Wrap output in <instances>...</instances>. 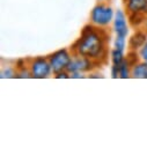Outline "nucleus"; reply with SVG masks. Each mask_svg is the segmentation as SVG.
Segmentation results:
<instances>
[{"mask_svg":"<svg viewBox=\"0 0 147 147\" xmlns=\"http://www.w3.org/2000/svg\"><path fill=\"white\" fill-rule=\"evenodd\" d=\"M140 56H141V58L145 60V61H147V42L141 47V50H140Z\"/></svg>","mask_w":147,"mask_h":147,"instance_id":"ddd939ff","label":"nucleus"},{"mask_svg":"<svg viewBox=\"0 0 147 147\" xmlns=\"http://www.w3.org/2000/svg\"><path fill=\"white\" fill-rule=\"evenodd\" d=\"M74 51L79 56L87 58H97L104 50V37L93 27H85L81 37L73 45Z\"/></svg>","mask_w":147,"mask_h":147,"instance_id":"f257e3e1","label":"nucleus"},{"mask_svg":"<svg viewBox=\"0 0 147 147\" xmlns=\"http://www.w3.org/2000/svg\"><path fill=\"white\" fill-rule=\"evenodd\" d=\"M114 27H115V31H116L117 36H121V37H126V35L129 32V29H127V23H126L125 15H124V13L122 11H118L116 13Z\"/></svg>","mask_w":147,"mask_h":147,"instance_id":"423d86ee","label":"nucleus"},{"mask_svg":"<svg viewBox=\"0 0 147 147\" xmlns=\"http://www.w3.org/2000/svg\"><path fill=\"white\" fill-rule=\"evenodd\" d=\"M125 48V37H121V36H117V38L115 41V49L118 50H124Z\"/></svg>","mask_w":147,"mask_h":147,"instance_id":"f8f14e48","label":"nucleus"},{"mask_svg":"<svg viewBox=\"0 0 147 147\" xmlns=\"http://www.w3.org/2000/svg\"><path fill=\"white\" fill-rule=\"evenodd\" d=\"M114 16V11L111 7L105 5H97L93 8L90 14V20L97 26H107L110 23Z\"/></svg>","mask_w":147,"mask_h":147,"instance_id":"7ed1b4c3","label":"nucleus"},{"mask_svg":"<svg viewBox=\"0 0 147 147\" xmlns=\"http://www.w3.org/2000/svg\"><path fill=\"white\" fill-rule=\"evenodd\" d=\"M125 4L131 13H140L147 8V0H125Z\"/></svg>","mask_w":147,"mask_h":147,"instance_id":"0eeeda50","label":"nucleus"},{"mask_svg":"<svg viewBox=\"0 0 147 147\" xmlns=\"http://www.w3.org/2000/svg\"><path fill=\"white\" fill-rule=\"evenodd\" d=\"M51 69L52 68H51L50 61H48L43 57H38V58L34 59L31 65H30V74L34 78L43 79L50 74Z\"/></svg>","mask_w":147,"mask_h":147,"instance_id":"20e7f679","label":"nucleus"},{"mask_svg":"<svg viewBox=\"0 0 147 147\" xmlns=\"http://www.w3.org/2000/svg\"><path fill=\"white\" fill-rule=\"evenodd\" d=\"M132 76L134 78H139V79L147 78V63L134 65V67L132 68Z\"/></svg>","mask_w":147,"mask_h":147,"instance_id":"1a4fd4ad","label":"nucleus"},{"mask_svg":"<svg viewBox=\"0 0 147 147\" xmlns=\"http://www.w3.org/2000/svg\"><path fill=\"white\" fill-rule=\"evenodd\" d=\"M118 69H119V77L125 79L129 77V63L127 61H123L119 66H118Z\"/></svg>","mask_w":147,"mask_h":147,"instance_id":"9b49d317","label":"nucleus"},{"mask_svg":"<svg viewBox=\"0 0 147 147\" xmlns=\"http://www.w3.org/2000/svg\"><path fill=\"white\" fill-rule=\"evenodd\" d=\"M123 61H124V58H123V50L115 49V50L113 51V63H114V65L119 66Z\"/></svg>","mask_w":147,"mask_h":147,"instance_id":"9d476101","label":"nucleus"},{"mask_svg":"<svg viewBox=\"0 0 147 147\" xmlns=\"http://www.w3.org/2000/svg\"><path fill=\"white\" fill-rule=\"evenodd\" d=\"M11 77H13V72H12L11 68L5 69V71L1 72V78H11Z\"/></svg>","mask_w":147,"mask_h":147,"instance_id":"4468645a","label":"nucleus"},{"mask_svg":"<svg viewBox=\"0 0 147 147\" xmlns=\"http://www.w3.org/2000/svg\"><path fill=\"white\" fill-rule=\"evenodd\" d=\"M100 1H103V0H100Z\"/></svg>","mask_w":147,"mask_h":147,"instance_id":"dca6fc26","label":"nucleus"},{"mask_svg":"<svg viewBox=\"0 0 147 147\" xmlns=\"http://www.w3.org/2000/svg\"><path fill=\"white\" fill-rule=\"evenodd\" d=\"M145 43H146V35L144 32H137L130 38V48L131 49L141 48Z\"/></svg>","mask_w":147,"mask_h":147,"instance_id":"6e6552de","label":"nucleus"},{"mask_svg":"<svg viewBox=\"0 0 147 147\" xmlns=\"http://www.w3.org/2000/svg\"><path fill=\"white\" fill-rule=\"evenodd\" d=\"M71 60H72L71 56L67 52V50H65V49L58 50V51L53 52L49 57V61H50L51 68H52V71L55 73H57V74L60 73V72H63L64 69H67Z\"/></svg>","mask_w":147,"mask_h":147,"instance_id":"f03ea898","label":"nucleus"},{"mask_svg":"<svg viewBox=\"0 0 147 147\" xmlns=\"http://www.w3.org/2000/svg\"><path fill=\"white\" fill-rule=\"evenodd\" d=\"M90 67H92V63H90L89 58L81 56V57H78L76 59L71 60V63L67 67V71L71 73H82V72L90 69Z\"/></svg>","mask_w":147,"mask_h":147,"instance_id":"39448f33","label":"nucleus"},{"mask_svg":"<svg viewBox=\"0 0 147 147\" xmlns=\"http://www.w3.org/2000/svg\"><path fill=\"white\" fill-rule=\"evenodd\" d=\"M57 78H58V79H59V78H68V76H67V73H65V72H60V73H58Z\"/></svg>","mask_w":147,"mask_h":147,"instance_id":"2eb2a0df","label":"nucleus"}]
</instances>
